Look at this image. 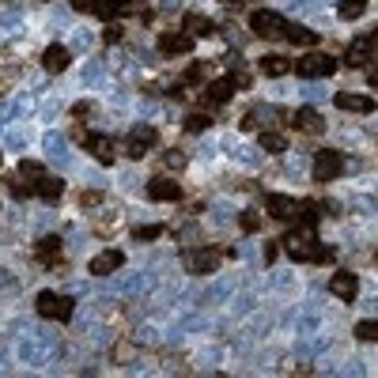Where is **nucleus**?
<instances>
[{
  "label": "nucleus",
  "mask_w": 378,
  "mask_h": 378,
  "mask_svg": "<svg viewBox=\"0 0 378 378\" xmlns=\"http://www.w3.org/2000/svg\"><path fill=\"white\" fill-rule=\"evenodd\" d=\"M133 235L140 238V242H152V238H159V235H163V224H147V227H136Z\"/></svg>",
  "instance_id": "nucleus-28"
},
{
  "label": "nucleus",
  "mask_w": 378,
  "mask_h": 378,
  "mask_svg": "<svg viewBox=\"0 0 378 378\" xmlns=\"http://www.w3.org/2000/svg\"><path fill=\"white\" fill-rule=\"evenodd\" d=\"M340 170H344L340 152H318L314 155V182H333Z\"/></svg>",
  "instance_id": "nucleus-6"
},
{
  "label": "nucleus",
  "mask_w": 378,
  "mask_h": 378,
  "mask_svg": "<svg viewBox=\"0 0 378 378\" xmlns=\"http://www.w3.org/2000/svg\"><path fill=\"white\" fill-rule=\"evenodd\" d=\"M208 125H212L208 114H189V117H186V129H189V133H205Z\"/></svg>",
  "instance_id": "nucleus-26"
},
{
  "label": "nucleus",
  "mask_w": 378,
  "mask_h": 378,
  "mask_svg": "<svg viewBox=\"0 0 378 378\" xmlns=\"http://www.w3.org/2000/svg\"><path fill=\"white\" fill-rule=\"evenodd\" d=\"M284 250H288L291 261H318V238H314V227L307 231H291L284 238Z\"/></svg>",
  "instance_id": "nucleus-1"
},
{
  "label": "nucleus",
  "mask_w": 378,
  "mask_h": 378,
  "mask_svg": "<svg viewBox=\"0 0 378 378\" xmlns=\"http://www.w3.org/2000/svg\"><path fill=\"white\" fill-rule=\"evenodd\" d=\"M367 4H371V0H340L337 15H340V20H359V15L367 12Z\"/></svg>",
  "instance_id": "nucleus-24"
},
{
  "label": "nucleus",
  "mask_w": 378,
  "mask_h": 378,
  "mask_svg": "<svg viewBox=\"0 0 378 378\" xmlns=\"http://www.w3.org/2000/svg\"><path fill=\"white\" fill-rule=\"evenodd\" d=\"M34 254H38V261H45V265H57L61 261V238L57 235H45Z\"/></svg>",
  "instance_id": "nucleus-22"
},
{
  "label": "nucleus",
  "mask_w": 378,
  "mask_h": 378,
  "mask_svg": "<svg viewBox=\"0 0 378 378\" xmlns=\"http://www.w3.org/2000/svg\"><path fill=\"white\" fill-rule=\"evenodd\" d=\"M34 193H38L42 201H50V205H57L64 197V182L61 178H50V174H42L38 182H34Z\"/></svg>",
  "instance_id": "nucleus-16"
},
{
  "label": "nucleus",
  "mask_w": 378,
  "mask_h": 378,
  "mask_svg": "<svg viewBox=\"0 0 378 378\" xmlns=\"http://www.w3.org/2000/svg\"><path fill=\"white\" fill-rule=\"evenodd\" d=\"M238 224H242V231H261V216H257V212H242V216H238Z\"/></svg>",
  "instance_id": "nucleus-29"
},
{
  "label": "nucleus",
  "mask_w": 378,
  "mask_h": 378,
  "mask_svg": "<svg viewBox=\"0 0 378 378\" xmlns=\"http://www.w3.org/2000/svg\"><path fill=\"white\" fill-rule=\"evenodd\" d=\"M265 208H269L276 219H291L295 212H299V201L284 197V193H269V197H265Z\"/></svg>",
  "instance_id": "nucleus-13"
},
{
  "label": "nucleus",
  "mask_w": 378,
  "mask_h": 378,
  "mask_svg": "<svg viewBox=\"0 0 378 378\" xmlns=\"http://www.w3.org/2000/svg\"><path fill=\"white\" fill-rule=\"evenodd\" d=\"M186 269L197 272V276L216 272V269H219V254H216V250H189V254H186Z\"/></svg>",
  "instance_id": "nucleus-9"
},
{
  "label": "nucleus",
  "mask_w": 378,
  "mask_h": 378,
  "mask_svg": "<svg viewBox=\"0 0 378 378\" xmlns=\"http://www.w3.org/2000/svg\"><path fill=\"white\" fill-rule=\"evenodd\" d=\"M147 197H152V201H178L182 186H178V182H170V178H155V182H147Z\"/></svg>",
  "instance_id": "nucleus-15"
},
{
  "label": "nucleus",
  "mask_w": 378,
  "mask_h": 378,
  "mask_svg": "<svg viewBox=\"0 0 378 378\" xmlns=\"http://www.w3.org/2000/svg\"><path fill=\"white\" fill-rule=\"evenodd\" d=\"M167 163H170V167H186V155H182V152H170Z\"/></svg>",
  "instance_id": "nucleus-32"
},
{
  "label": "nucleus",
  "mask_w": 378,
  "mask_h": 378,
  "mask_svg": "<svg viewBox=\"0 0 378 378\" xmlns=\"http://www.w3.org/2000/svg\"><path fill=\"white\" fill-rule=\"evenodd\" d=\"M224 4H238V0H224Z\"/></svg>",
  "instance_id": "nucleus-35"
},
{
  "label": "nucleus",
  "mask_w": 378,
  "mask_h": 378,
  "mask_svg": "<svg viewBox=\"0 0 378 378\" xmlns=\"http://www.w3.org/2000/svg\"><path fill=\"white\" fill-rule=\"evenodd\" d=\"M231 95H235V84H231V80H212V84L205 87V99H208V103H216V106L231 103Z\"/></svg>",
  "instance_id": "nucleus-19"
},
{
  "label": "nucleus",
  "mask_w": 378,
  "mask_h": 378,
  "mask_svg": "<svg viewBox=\"0 0 378 378\" xmlns=\"http://www.w3.org/2000/svg\"><path fill=\"white\" fill-rule=\"evenodd\" d=\"M337 106H340V110H356V114H371V110H375V99H371V95H348V91H340V95H337Z\"/></svg>",
  "instance_id": "nucleus-18"
},
{
  "label": "nucleus",
  "mask_w": 378,
  "mask_h": 378,
  "mask_svg": "<svg viewBox=\"0 0 378 378\" xmlns=\"http://www.w3.org/2000/svg\"><path fill=\"white\" fill-rule=\"evenodd\" d=\"M186 27H193L197 34H212V31H216V27H212L208 20H201V15H189V20H186Z\"/></svg>",
  "instance_id": "nucleus-31"
},
{
  "label": "nucleus",
  "mask_w": 378,
  "mask_h": 378,
  "mask_svg": "<svg viewBox=\"0 0 378 378\" xmlns=\"http://www.w3.org/2000/svg\"><path fill=\"white\" fill-rule=\"evenodd\" d=\"M125 265V254L122 250H103L99 257H91V276H110Z\"/></svg>",
  "instance_id": "nucleus-11"
},
{
  "label": "nucleus",
  "mask_w": 378,
  "mask_h": 378,
  "mask_svg": "<svg viewBox=\"0 0 378 378\" xmlns=\"http://www.w3.org/2000/svg\"><path fill=\"white\" fill-rule=\"evenodd\" d=\"M284 38L295 42V45H303V50H310V45H318V31H310V27L295 23V27H284Z\"/></svg>",
  "instance_id": "nucleus-20"
},
{
  "label": "nucleus",
  "mask_w": 378,
  "mask_h": 378,
  "mask_svg": "<svg viewBox=\"0 0 378 378\" xmlns=\"http://www.w3.org/2000/svg\"><path fill=\"white\" fill-rule=\"evenodd\" d=\"M356 337H359V340H367V344H371V340L378 337V326H375L371 318H367V321H359V326H356Z\"/></svg>",
  "instance_id": "nucleus-27"
},
{
  "label": "nucleus",
  "mask_w": 378,
  "mask_h": 378,
  "mask_svg": "<svg viewBox=\"0 0 378 378\" xmlns=\"http://www.w3.org/2000/svg\"><path fill=\"white\" fill-rule=\"evenodd\" d=\"M152 144H155V129L152 125H136L133 136L125 140V155L129 159H144V155L152 152Z\"/></svg>",
  "instance_id": "nucleus-5"
},
{
  "label": "nucleus",
  "mask_w": 378,
  "mask_h": 378,
  "mask_svg": "<svg viewBox=\"0 0 378 378\" xmlns=\"http://www.w3.org/2000/svg\"><path fill=\"white\" fill-rule=\"evenodd\" d=\"M375 61V34H363V38H356L348 45L344 53V64H352V68H363V64Z\"/></svg>",
  "instance_id": "nucleus-7"
},
{
  "label": "nucleus",
  "mask_w": 378,
  "mask_h": 378,
  "mask_svg": "<svg viewBox=\"0 0 378 378\" xmlns=\"http://www.w3.org/2000/svg\"><path fill=\"white\" fill-rule=\"evenodd\" d=\"M72 8H76V12H91V0H68Z\"/></svg>",
  "instance_id": "nucleus-33"
},
{
  "label": "nucleus",
  "mask_w": 378,
  "mask_h": 378,
  "mask_svg": "<svg viewBox=\"0 0 378 378\" xmlns=\"http://www.w3.org/2000/svg\"><path fill=\"white\" fill-rule=\"evenodd\" d=\"M68 61H72V53L64 50V45H45V53H42V68L45 72H64Z\"/></svg>",
  "instance_id": "nucleus-14"
},
{
  "label": "nucleus",
  "mask_w": 378,
  "mask_h": 378,
  "mask_svg": "<svg viewBox=\"0 0 378 378\" xmlns=\"http://www.w3.org/2000/svg\"><path fill=\"white\" fill-rule=\"evenodd\" d=\"M257 68H261L269 80H280L284 72H291V61H288V57H276V53H269V57L257 61Z\"/></svg>",
  "instance_id": "nucleus-21"
},
{
  "label": "nucleus",
  "mask_w": 378,
  "mask_h": 378,
  "mask_svg": "<svg viewBox=\"0 0 378 378\" xmlns=\"http://www.w3.org/2000/svg\"><path fill=\"white\" fill-rule=\"evenodd\" d=\"M129 0H91V12L99 15V20H114L117 12H125Z\"/></svg>",
  "instance_id": "nucleus-23"
},
{
  "label": "nucleus",
  "mask_w": 378,
  "mask_h": 378,
  "mask_svg": "<svg viewBox=\"0 0 378 378\" xmlns=\"http://www.w3.org/2000/svg\"><path fill=\"white\" fill-rule=\"evenodd\" d=\"M329 291H333L340 303H352V299H356V291H359L356 272H333V276H329Z\"/></svg>",
  "instance_id": "nucleus-10"
},
{
  "label": "nucleus",
  "mask_w": 378,
  "mask_h": 378,
  "mask_svg": "<svg viewBox=\"0 0 378 378\" xmlns=\"http://www.w3.org/2000/svg\"><path fill=\"white\" fill-rule=\"evenodd\" d=\"M159 50L163 53H189L193 50V34H178V31L159 34Z\"/></svg>",
  "instance_id": "nucleus-17"
},
{
  "label": "nucleus",
  "mask_w": 378,
  "mask_h": 378,
  "mask_svg": "<svg viewBox=\"0 0 378 378\" xmlns=\"http://www.w3.org/2000/svg\"><path fill=\"white\" fill-rule=\"evenodd\" d=\"M34 307H38L42 318H53V321H68L72 318V299H64V295H57V291H38Z\"/></svg>",
  "instance_id": "nucleus-3"
},
{
  "label": "nucleus",
  "mask_w": 378,
  "mask_h": 378,
  "mask_svg": "<svg viewBox=\"0 0 378 378\" xmlns=\"http://www.w3.org/2000/svg\"><path fill=\"white\" fill-rule=\"evenodd\" d=\"M284 27H288V23H284V15L272 12V8H261V12L250 15V31L257 34V38H280Z\"/></svg>",
  "instance_id": "nucleus-4"
},
{
  "label": "nucleus",
  "mask_w": 378,
  "mask_h": 378,
  "mask_svg": "<svg viewBox=\"0 0 378 378\" xmlns=\"http://www.w3.org/2000/svg\"><path fill=\"white\" fill-rule=\"evenodd\" d=\"M291 125L299 129V133H321V129H326V122H321V114L314 106H299L291 114Z\"/></svg>",
  "instance_id": "nucleus-12"
},
{
  "label": "nucleus",
  "mask_w": 378,
  "mask_h": 378,
  "mask_svg": "<svg viewBox=\"0 0 378 378\" xmlns=\"http://www.w3.org/2000/svg\"><path fill=\"white\" fill-rule=\"evenodd\" d=\"M261 147L265 152H284L288 140H284V133H261Z\"/></svg>",
  "instance_id": "nucleus-25"
},
{
  "label": "nucleus",
  "mask_w": 378,
  "mask_h": 378,
  "mask_svg": "<svg viewBox=\"0 0 378 378\" xmlns=\"http://www.w3.org/2000/svg\"><path fill=\"white\" fill-rule=\"evenodd\" d=\"M20 174H23V178H42V163L23 159V163H20Z\"/></svg>",
  "instance_id": "nucleus-30"
},
{
  "label": "nucleus",
  "mask_w": 378,
  "mask_h": 378,
  "mask_svg": "<svg viewBox=\"0 0 378 378\" xmlns=\"http://www.w3.org/2000/svg\"><path fill=\"white\" fill-rule=\"evenodd\" d=\"M291 68L299 72L303 80H326L337 72V61L329 57V53H303V61H295Z\"/></svg>",
  "instance_id": "nucleus-2"
},
{
  "label": "nucleus",
  "mask_w": 378,
  "mask_h": 378,
  "mask_svg": "<svg viewBox=\"0 0 378 378\" xmlns=\"http://www.w3.org/2000/svg\"><path fill=\"white\" fill-rule=\"evenodd\" d=\"M205 72H208L205 64H193V68H189V80H201V76H205Z\"/></svg>",
  "instance_id": "nucleus-34"
},
{
  "label": "nucleus",
  "mask_w": 378,
  "mask_h": 378,
  "mask_svg": "<svg viewBox=\"0 0 378 378\" xmlns=\"http://www.w3.org/2000/svg\"><path fill=\"white\" fill-rule=\"evenodd\" d=\"M80 140H84V147L91 155H95L99 163H103V167H110V163H114V140H110V136H99V133H80Z\"/></svg>",
  "instance_id": "nucleus-8"
}]
</instances>
